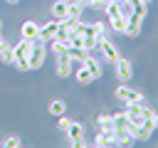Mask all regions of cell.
<instances>
[{
  "mask_svg": "<svg viewBox=\"0 0 158 148\" xmlns=\"http://www.w3.org/2000/svg\"><path fill=\"white\" fill-rule=\"evenodd\" d=\"M57 118H59V121H57V128H59V131H67V126H69V118H67L64 113H62V116H57Z\"/></svg>",
  "mask_w": 158,
  "mask_h": 148,
  "instance_id": "22",
  "label": "cell"
},
{
  "mask_svg": "<svg viewBox=\"0 0 158 148\" xmlns=\"http://www.w3.org/2000/svg\"><path fill=\"white\" fill-rule=\"evenodd\" d=\"M64 111H67V104H64L62 99H54V101L49 104V113H52V116H62Z\"/></svg>",
  "mask_w": 158,
  "mask_h": 148,
  "instance_id": "16",
  "label": "cell"
},
{
  "mask_svg": "<svg viewBox=\"0 0 158 148\" xmlns=\"http://www.w3.org/2000/svg\"><path fill=\"white\" fill-rule=\"evenodd\" d=\"M49 42H52V52H54V54L69 52V42H64V39H59V37H54V39H49Z\"/></svg>",
  "mask_w": 158,
  "mask_h": 148,
  "instance_id": "15",
  "label": "cell"
},
{
  "mask_svg": "<svg viewBox=\"0 0 158 148\" xmlns=\"http://www.w3.org/2000/svg\"><path fill=\"white\" fill-rule=\"evenodd\" d=\"M106 2H118V0H106Z\"/></svg>",
  "mask_w": 158,
  "mask_h": 148,
  "instance_id": "26",
  "label": "cell"
},
{
  "mask_svg": "<svg viewBox=\"0 0 158 148\" xmlns=\"http://www.w3.org/2000/svg\"><path fill=\"white\" fill-rule=\"evenodd\" d=\"M72 72H74V59H72V54H69V52L57 54V74H59V76H69Z\"/></svg>",
  "mask_w": 158,
  "mask_h": 148,
  "instance_id": "7",
  "label": "cell"
},
{
  "mask_svg": "<svg viewBox=\"0 0 158 148\" xmlns=\"http://www.w3.org/2000/svg\"><path fill=\"white\" fill-rule=\"evenodd\" d=\"M91 32H94V37H104L106 25H104V22H91Z\"/></svg>",
  "mask_w": 158,
  "mask_h": 148,
  "instance_id": "20",
  "label": "cell"
},
{
  "mask_svg": "<svg viewBox=\"0 0 158 148\" xmlns=\"http://www.w3.org/2000/svg\"><path fill=\"white\" fill-rule=\"evenodd\" d=\"M151 118H153V126L158 128V111H153V113H151Z\"/></svg>",
  "mask_w": 158,
  "mask_h": 148,
  "instance_id": "23",
  "label": "cell"
},
{
  "mask_svg": "<svg viewBox=\"0 0 158 148\" xmlns=\"http://www.w3.org/2000/svg\"><path fill=\"white\" fill-rule=\"evenodd\" d=\"M81 64H84V67L94 74V79H99V76H101V62H99L94 54H89V52H86V54L81 57Z\"/></svg>",
  "mask_w": 158,
  "mask_h": 148,
  "instance_id": "9",
  "label": "cell"
},
{
  "mask_svg": "<svg viewBox=\"0 0 158 148\" xmlns=\"http://www.w3.org/2000/svg\"><path fill=\"white\" fill-rule=\"evenodd\" d=\"M81 7H84L81 2H77V0H69V17H74V20H77V17L81 15Z\"/></svg>",
  "mask_w": 158,
  "mask_h": 148,
  "instance_id": "19",
  "label": "cell"
},
{
  "mask_svg": "<svg viewBox=\"0 0 158 148\" xmlns=\"http://www.w3.org/2000/svg\"><path fill=\"white\" fill-rule=\"evenodd\" d=\"M37 32H40V25L35 20H25L22 27H20V35L27 37V39H37Z\"/></svg>",
  "mask_w": 158,
  "mask_h": 148,
  "instance_id": "11",
  "label": "cell"
},
{
  "mask_svg": "<svg viewBox=\"0 0 158 148\" xmlns=\"http://www.w3.org/2000/svg\"><path fill=\"white\" fill-rule=\"evenodd\" d=\"M96 128H99V133H109V136H114V118H111V113H101V116H96Z\"/></svg>",
  "mask_w": 158,
  "mask_h": 148,
  "instance_id": "10",
  "label": "cell"
},
{
  "mask_svg": "<svg viewBox=\"0 0 158 148\" xmlns=\"http://www.w3.org/2000/svg\"><path fill=\"white\" fill-rule=\"evenodd\" d=\"M94 146H116V136H109V133H96Z\"/></svg>",
  "mask_w": 158,
  "mask_h": 148,
  "instance_id": "17",
  "label": "cell"
},
{
  "mask_svg": "<svg viewBox=\"0 0 158 148\" xmlns=\"http://www.w3.org/2000/svg\"><path fill=\"white\" fill-rule=\"evenodd\" d=\"M114 72H116L118 84H123V81H128V79L133 76V64H131L126 57H118V59L114 62Z\"/></svg>",
  "mask_w": 158,
  "mask_h": 148,
  "instance_id": "4",
  "label": "cell"
},
{
  "mask_svg": "<svg viewBox=\"0 0 158 148\" xmlns=\"http://www.w3.org/2000/svg\"><path fill=\"white\" fill-rule=\"evenodd\" d=\"M67 2H69V0H67Z\"/></svg>",
  "mask_w": 158,
  "mask_h": 148,
  "instance_id": "29",
  "label": "cell"
},
{
  "mask_svg": "<svg viewBox=\"0 0 158 148\" xmlns=\"http://www.w3.org/2000/svg\"><path fill=\"white\" fill-rule=\"evenodd\" d=\"M114 94H116V99H118V101H123V104H133V101H143V94H138L136 89H131V86H128L126 81H123V84H118Z\"/></svg>",
  "mask_w": 158,
  "mask_h": 148,
  "instance_id": "5",
  "label": "cell"
},
{
  "mask_svg": "<svg viewBox=\"0 0 158 148\" xmlns=\"http://www.w3.org/2000/svg\"><path fill=\"white\" fill-rule=\"evenodd\" d=\"M143 2H146V5H148V2H151V0H143Z\"/></svg>",
  "mask_w": 158,
  "mask_h": 148,
  "instance_id": "27",
  "label": "cell"
},
{
  "mask_svg": "<svg viewBox=\"0 0 158 148\" xmlns=\"http://www.w3.org/2000/svg\"><path fill=\"white\" fill-rule=\"evenodd\" d=\"M106 17H109L111 30H116V32H123V30H126V15H121V10L114 12V15H106Z\"/></svg>",
  "mask_w": 158,
  "mask_h": 148,
  "instance_id": "13",
  "label": "cell"
},
{
  "mask_svg": "<svg viewBox=\"0 0 158 148\" xmlns=\"http://www.w3.org/2000/svg\"><path fill=\"white\" fill-rule=\"evenodd\" d=\"M0 27H2V22H0Z\"/></svg>",
  "mask_w": 158,
  "mask_h": 148,
  "instance_id": "28",
  "label": "cell"
},
{
  "mask_svg": "<svg viewBox=\"0 0 158 148\" xmlns=\"http://www.w3.org/2000/svg\"><path fill=\"white\" fill-rule=\"evenodd\" d=\"M96 49H99V54H101L106 62H111V64L118 59V47H116V44H114V42H111L106 35H104V37H99V42H96Z\"/></svg>",
  "mask_w": 158,
  "mask_h": 148,
  "instance_id": "3",
  "label": "cell"
},
{
  "mask_svg": "<svg viewBox=\"0 0 158 148\" xmlns=\"http://www.w3.org/2000/svg\"><path fill=\"white\" fill-rule=\"evenodd\" d=\"M64 133L69 136V143H72L74 148H84V146H86V143H84V126H81V123L69 121V126H67Z\"/></svg>",
  "mask_w": 158,
  "mask_h": 148,
  "instance_id": "6",
  "label": "cell"
},
{
  "mask_svg": "<svg viewBox=\"0 0 158 148\" xmlns=\"http://www.w3.org/2000/svg\"><path fill=\"white\" fill-rule=\"evenodd\" d=\"M5 44H7V42H5V37H2V35H0V49H2V47H5Z\"/></svg>",
  "mask_w": 158,
  "mask_h": 148,
  "instance_id": "24",
  "label": "cell"
},
{
  "mask_svg": "<svg viewBox=\"0 0 158 148\" xmlns=\"http://www.w3.org/2000/svg\"><path fill=\"white\" fill-rule=\"evenodd\" d=\"M0 62H5V64H15V52H12V47H2L0 49Z\"/></svg>",
  "mask_w": 158,
  "mask_h": 148,
  "instance_id": "18",
  "label": "cell"
},
{
  "mask_svg": "<svg viewBox=\"0 0 158 148\" xmlns=\"http://www.w3.org/2000/svg\"><path fill=\"white\" fill-rule=\"evenodd\" d=\"M52 15H54V20H67L69 17V2L67 0H57L54 5H52Z\"/></svg>",
  "mask_w": 158,
  "mask_h": 148,
  "instance_id": "12",
  "label": "cell"
},
{
  "mask_svg": "<svg viewBox=\"0 0 158 148\" xmlns=\"http://www.w3.org/2000/svg\"><path fill=\"white\" fill-rule=\"evenodd\" d=\"M143 15H146V7L133 10V12L126 17V30H123V35H128V37H138V32H141V22H143Z\"/></svg>",
  "mask_w": 158,
  "mask_h": 148,
  "instance_id": "2",
  "label": "cell"
},
{
  "mask_svg": "<svg viewBox=\"0 0 158 148\" xmlns=\"http://www.w3.org/2000/svg\"><path fill=\"white\" fill-rule=\"evenodd\" d=\"M17 146H20V138L17 136H10V138L2 141V148H17Z\"/></svg>",
  "mask_w": 158,
  "mask_h": 148,
  "instance_id": "21",
  "label": "cell"
},
{
  "mask_svg": "<svg viewBox=\"0 0 158 148\" xmlns=\"http://www.w3.org/2000/svg\"><path fill=\"white\" fill-rule=\"evenodd\" d=\"M57 30H59V20H49V22H44V25L40 27V32H37V39H42V42H49V39H54V37H57Z\"/></svg>",
  "mask_w": 158,
  "mask_h": 148,
  "instance_id": "8",
  "label": "cell"
},
{
  "mask_svg": "<svg viewBox=\"0 0 158 148\" xmlns=\"http://www.w3.org/2000/svg\"><path fill=\"white\" fill-rule=\"evenodd\" d=\"M44 57H47V49H44V42L42 39H32V49L27 54V62H30V72L32 69H40L44 64Z\"/></svg>",
  "mask_w": 158,
  "mask_h": 148,
  "instance_id": "1",
  "label": "cell"
},
{
  "mask_svg": "<svg viewBox=\"0 0 158 148\" xmlns=\"http://www.w3.org/2000/svg\"><path fill=\"white\" fill-rule=\"evenodd\" d=\"M114 136H116V146H131L133 143V136L128 131H114Z\"/></svg>",
  "mask_w": 158,
  "mask_h": 148,
  "instance_id": "14",
  "label": "cell"
},
{
  "mask_svg": "<svg viewBox=\"0 0 158 148\" xmlns=\"http://www.w3.org/2000/svg\"><path fill=\"white\" fill-rule=\"evenodd\" d=\"M5 2H10V5H15V2H20V0H5Z\"/></svg>",
  "mask_w": 158,
  "mask_h": 148,
  "instance_id": "25",
  "label": "cell"
}]
</instances>
